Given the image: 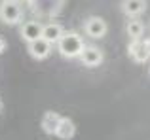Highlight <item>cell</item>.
Instances as JSON below:
<instances>
[{
    "mask_svg": "<svg viewBox=\"0 0 150 140\" xmlns=\"http://www.w3.org/2000/svg\"><path fill=\"white\" fill-rule=\"evenodd\" d=\"M84 40H82V36L78 32H74V30H70V32H63V36L57 40V49L59 53H61L63 57H67V59H74V57H78L82 53V49H84Z\"/></svg>",
    "mask_w": 150,
    "mask_h": 140,
    "instance_id": "obj_1",
    "label": "cell"
},
{
    "mask_svg": "<svg viewBox=\"0 0 150 140\" xmlns=\"http://www.w3.org/2000/svg\"><path fill=\"white\" fill-rule=\"evenodd\" d=\"M80 61L82 64H86V66H99L103 63V59H105V55H103V51L99 48H95V46H84V49H82L80 55Z\"/></svg>",
    "mask_w": 150,
    "mask_h": 140,
    "instance_id": "obj_4",
    "label": "cell"
},
{
    "mask_svg": "<svg viewBox=\"0 0 150 140\" xmlns=\"http://www.w3.org/2000/svg\"><path fill=\"white\" fill-rule=\"evenodd\" d=\"M125 30H127V34L133 38V40H137V38H141L144 34V25H143V21H139V19H131V21H127Z\"/></svg>",
    "mask_w": 150,
    "mask_h": 140,
    "instance_id": "obj_12",
    "label": "cell"
},
{
    "mask_svg": "<svg viewBox=\"0 0 150 140\" xmlns=\"http://www.w3.org/2000/svg\"><path fill=\"white\" fill-rule=\"evenodd\" d=\"M59 121H61V116L57 112H46L44 118H42V129L48 134H55V129H57Z\"/></svg>",
    "mask_w": 150,
    "mask_h": 140,
    "instance_id": "obj_11",
    "label": "cell"
},
{
    "mask_svg": "<svg viewBox=\"0 0 150 140\" xmlns=\"http://www.w3.org/2000/svg\"><path fill=\"white\" fill-rule=\"evenodd\" d=\"M0 110H2V102H0Z\"/></svg>",
    "mask_w": 150,
    "mask_h": 140,
    "instance_id": "obj_14",
    "label": "cell"
},
{
    "mask_svg": "<svg viewBox=\"0 0 150 140\" xmlns=\"http://www.w3.org/2000/svg\"><path fill=\"white\" fill-rule=\"evenodd\" d=\"M63 27L59 23H48V25L42 27V38L48 40L50 44H57V40L63 36Z\"/></svg>",
    "mask_w": 150,
    "mask_h": 140,
    "instance_id": "obj_9",
    "label": "cell"
},
{
    "mask_svg": "<svg viewBox=\"0 0 150 140\" xmlns=\"http://www.w3.org/2000/svg\"><path fill=\"white\" fill-rule=\"evenodd\" d=\"M146 10V0H124L122 2V11L129 17H137Z\"/></svg>",
    "mask_w": 150,
    "mask_h": 140,
    "instance_id": "obj_8",
    "label": "cell"
},
{
    "mask_svg": "<svg viewBox=\"0 0 150 140\" xmlns=\"http://www.w3.org/2000/svg\"><path fill=\"white\" fill-rule=\"evenodd\" d=\"M106 21L101 17H88L84 23V32L89 38H103L106 34Z\"/></svg>",
    "mask_w": 150,
    "mask_h": 140,
    "instance_id": "obj_5",
    "label": "cell"
},
{
    "mask_svg": "<svg viewBox=\"0 0 150 140\" xmlns=\"http://www.w3.org/2000/svg\"><path fill=\"white\" fill-rule=\"evenodd\" d=\"M129 55L137 63H146L150 59V42L148 40H133L129 46Z\"/></svg>",
    "mask_w": 150,
    "mask_h": 140,
    "instance_id": "obj_3",
    "label": "cell"
},
{
    "mask_svg": "<svg viewBox=\"0 0 150 140\" xmlns=\"http://www.w3.org/2000/svg\"><path fill=\"white\" fill-rule=\"evenodd\" d=\"M25 2H33V0H25Z\"/></svg>",
    "mask_w": 150,
    "mask_h": 140,
    "instance_id": "obj_15",
    "label": "cell"
},
{
    "mask_svg": "<svg viewBox=\"0 0 150 140\" xmlns=\"http://www.w3.org/2000/svg\"><path fill=\"white\" fill-rule=\"evenodd\" d=\"M23 19V10L17 0H2L0 4V21L6 25H17Z\"/></svg>",
    "mask_w": 150,
    "mask_h": 140,
    "instance_id": "obj_2",
    "label": "cell"
},
{
    "mask_svg": "<svg viewBox=\"0 0 150 140\" xmlns=\"http://www.w3.org/2000/svg\"><path fill=\"white\" fill-rule=\"evenodd\" d=\"M4 51H6V40L0 38V53H4Z\"/></svg>",
    "mask_w": 150,
    "mask_h": 140,
    "instance_id": "obj_13",
    "label": "cell"
},
{
    "mask_svg": "<svg viewBox=\"0 0 150 140\" xmlns=\"http://www.w3.org/2000/svg\"><path fill=\"white\" fill-rule=\"evenodd\" d=\"M51 46L53 44H50L48 40H44V38L40 36V38H36V40L29 42V53H30V57L42 61V59H46V57H50Z\"/></svg>",
    "mask_w": 150,
    "mask_h": 140,
    "instance_id": "obj_6",
    "label": "cell"
},
{
    "mask_svg": "<svg viewBox=\"0 0 150 140\" xmlns=\"http://www.w3.org/2000/svg\"><path fill=\"white\" fill-rule=\"evenodd\" d=\"M42 23L40 21H27V23H23L21 25V38L29 44V42H33V40H36V38H40L42 36Z\"/></svg>",
    "mask_w": 150,
    "mask_h": 140,
    "instance_id": "obj_7",
    "label": "cell"
},
{
    "mask_svg": "<svg viewBox=\"0 0 150 140\" xmlns=\"http://www.w3.org/2000/svg\"><path fill=\"white\" fill-rule=\"evenodd\" d=\"M76 133V125L70 121L69 118H61L57 129H55V136H59L61 140H70Z\"/></svg>",
    "mask_w": 150,
    "mask_h": 140,
    "instance_id": "obj_10",
    "label": "cell"
}]
</instances>
